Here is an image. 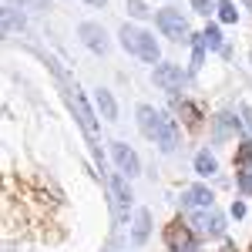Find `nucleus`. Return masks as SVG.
<instances>
[{"instance_id": "24", "label": "nucleus", "mask_w": 252, "mask_h": 252, "mask_svg": "<svg viewBox=\"0 0 252 252\" xmlns=\"http://www.w3.org/2000/svg\"><path fill=\"white\" fill-rule=\"evenodd\" d=\"M239 189H242L246 195H252V175H249V172H242V175H239Z\"/></svg>"}, {"instance_id": "16", "label": "nucleus", "mask_w": 252, "mask_h": 252, "mask_svg": "<svg viewBox=\"0 0 252 252\" xmlns=\"http://www.w3.org/2000/svg\"><path fill=\"white\" fill-rule=\"evenodd\" d=\"M14 31H24V17H17V10H10V3L3 7V34L10 37Z\"/></svg>"}, {"instance_id": "6", "label": "nucleus", "mask_w": 252, "mask_h": 252, "mask_svg": "<svg viewBox=\"0 0 252 252\" xmlns=\"http://www.w3.org/2000/svg\"><path fill=\"white\" fill-rule=\"evenodd\" d=\"M165 242H168V249L172 252H195V239L192 232L175 219L172 225H165Z\"/></svg>"}, {"instance_id": "15", "label": "nucleus", "mask_w": 252, "mask_h": 252, "mask_svg": "<svg viewBox=\"0 0 252 252\" xmlns=\"http://www.w3.org/2000/svg\"><path fill=\"white\" fill-rule=\"evenodd\" d=\"M175 108H178V115L185 118V125H189V128H198L202 115H198V108H195L192 101H175Z\"/></svg>"}, {"instance_id": "19", "label": "nucleus", "mask_w": 252, "mask_h": 252, "mask_svg": "<svg viewBox=\"0 0 252 252\" xmlns=\"http://www.w3.org/2000/svg\"><path fill=\"white\" fill-rule=\"evenodd\" d=\"M252 165V141H242L235 148V168H249Z\"/></svg>"}, {"instance_id": "5", "label": "nucleus", "mask_w": 252, "mask_h": 252, "mask_svg": "<svg viewBox=\"0 0 252 252\" xmlns=\"http://www.w3.org/2000/svg\"><path fill=\"white\" fill-rule=\"evenodd\" d=\"M192 225L202 235H209V239H215V235L225 232V219L215 212V209H195L192 212Z\"/></svg>"}, {"instance_id": "22", "label": "nucleus", "mask_w": 252, "mask_h": 252, "mask_svg": "<svg viewBox=\"0 0 252 252\" xmlns=\"http://www.w3.org/2000/svg\"><path fill=\"white\" fill-rule=\"evenodd\" d=\"M202 34H205V44H209V47H222V34H219V27H215V24H209Z\"/></svg>"}, {"instance_id": "8", "label": "nucleus", "mask_w": 252, "mask_h": 252, "mask_svg": "<svg viewBox=\"0 0 252 252\" xmlns=\"http://www.w3.org/2000/svg\"><path fill=\"white\" fill-rule=\"evenodd\" d=\"M182 81H185V74L178 64H155V84L161 91H178Z\"/></svg>"}, {"instance_id": "18", "label": "nucleus", "mask_w": 252, "mask_h": 252, "mask_svg": "<svg viewBox=\"0 0 252 252\" xmlns=\"http://www.w3.org/2000/svg\"><path fill=\"white\" fill-rule=\"evenodd\" d=\"M192 44H195V54H192V71H198L202 64H205V34H198V37H192Z\"/></svg>"}, {"instance_id": "26", "label": "nucleus", "mask_w": 252, "mask_h": 252, "mask_svg": "<svg viewBox=\"0 0 252 252\" xmlns=\"http://www.w3.org/2000/svg\"><path fill=\"white\" fill-rule=\"evenodd\" d=\"M232 215H235V219H242V215H246V205H242V202H235V205H232Z\"/></svg>"}, {"instance_id": "2", "label": "nucleus", "mask_w": 252, "mask_h": 252, "mask_svg": "<svg viewBox=\"0 0 252 252\" xmlns=\"http://www.w3.org/2000/svg\"><path fill=\"white\" fill-rule=\"evenodd\" d=\"M67 104H71V111H74V118H78L84 138L94 145V141H97V121H94V111L88 108V101H84V94H81L78 84H74V88H67ZM94 155L101 158V148H97V145H94Z\"/></svg>"}, {"instance_id": "14", "label": "nucleus", "mask_w": 252, "mask_h": 252, "mask_svg": "<svg viewBox=\"0 0 252 252\" xmlns=\"http://www.w3.org/2000/svg\"><path fill=\"white\" fill-rule=\"evenodd\" d=\"M94 101H97V111L108 118V121H115V118H118V104H115V97H111V91L101 88V91L94 94Z\"/></svg>"}, {"instance_id": "1", "label": "nucleus", "mask_w": 252, "mask_h": 252, "mask_svg": "<svg viewBox=\"0 0 252 252\" xmlns=\"http://www.w3.org/2000/svg\"><path fill=\"white\" fill-rule=\"evenodd\" d=\"M138 128H141V135H145V138H152L161 152H175V145H178L175 121H172V118H165L161 111H155L152 104H141V108H138Z\"/></svg>"}, {"instance_id": "10", "label": "nucleus", "mask_w": 252, "mask_h": 252, "mask_svg": "<svg viewBox=\"0 0 252 252\" xmlns=\"http://www.w3.org/2000/svg\"><path fill=\"white\" fill-rule=\"evenodd\" d=\"M78 34H81V40H84L94 54H104V51H108V34H104L101 24H81Z\"/></svg>"}, {"instance_id": "9", "label": "nucleus", "mask_w": 252, "mask_h": 252, "mask_svg": "<svg viewBox=\"0 0 252 252\" xmlns=\"http://www.w3.org/2000/svg\"><path fill=\"white\" fill-rule=\"evenodd\" d=\"M108 185H111V202H115V215H118V219H125L128 205H131V192H128V185H125V178H121V175H111V178H108Z\"/></svg>"}, {"instance_id": "17", "label": "nucleus", "mask_w": 252, "mask_h": 252, "mask_svg": "<svg viewBox=\"0 0 252 252\" xmlns=\"http://www.w3.org/2000/svg\"><path fill=\"white\" fill-rule=\"evenodd\" d=\"M215 168H219V165H215V158L209 155V152H198V155H195V172L198 175H215Z\"/></svg>"}, {"instance_id": "20", "label": "nucleus", "mask_w": 252, "mask_h": 252, "mask_svg": "<svg viewBox=\"0 0 252 252\" xmlns=\"http://www.w3.org/2000/svg\"><path fill=\"white\" fill-rule=\"evenodd\" d=\"M7 3L20 10H51V0H7Z\"/></svg>"}, {"instance_id": "23", "label": "nucleus", "mask_w": 252, "mask_h": 252, "mask_svg": "<svg viewBox=\"0 0 252 252\" xmlns=\"http://www.w3.org/2000/svg\"><path fill=\"white\" fill-rule=\"evenodd\" d=\"M128 14H131V17H138V20H145L148 14H152V10H148L141 0H128Z\"/></svg>"}, {"instance_id": "13", "label": "nucleus", "mask_w": 252, "mask_h": 252, "mask_svg": "<svg viewBox=\"0 0 252 252\" xmlns=\"http://www.w3.org/2000/svg\"><path fill=\"white\" fill-rule=\"evenodd\" d=\"M148 232H152V212H148V209H138L135 212V225H131V242L141 246V242L148 239Z\"/></svg>"}, {"instance_id": "28", "label": "nucleus", "mask_w": 252, "mask_h": 252, "mask_svg": "<svg viewBox=\"0 0 252 252\" xmlns=\"http://www.w3.org/2000/svg\"><path fill=\"white\" fill-rule=\"evenodd\" d=\"M91 3H101V0H91Z\"/></svg>"}, {"instance_id": "21", "label": "nucleus", "mask_w": 252, "mask_h": 252, "mask_svg": "<svg viewBox=\"0 0 252 252\" xmlns=\"http://www.w3.org/2000/svg\"><path fill=\"white\" fill-rule=\"evenodd\" d=\"M235 14H239V10H235V3H229V0H222V3H219V20H222V24H235Z\"/></svg>"}, {"instance_id": "4", "label": "nucleus", "mask_w": 252, "mask_h": 252, "mask_svg": "<svg viewBox=\"0 0 252 252\" xmlns=\"http://www.w3.org/2000/svg\"><path fill=\"white\" fill-rule=\"evenodd\" d=\"M158 27H161V34L172 40H189V24H185V17L178 14V10H172V7H165V10H158Z\"/></svg>"}, {"instance_id": "7", "label": "nucleus", "mask_w": 252, "mask_h": 252, "mask_svg": "<svg viewBox=\"0 0 252 252\" xmlns=\"http://www.w3.org/2000/svg\"><path fill=\"white\" fill-rule=\"evenodd\" d=\"M111 155H115V161H118V168L128 175V178H135L138 172H141V165H138V155L125 145V141H111Z\"/></svg>"}, {"instance_id": "25", "label": "nucleus", "mask_w": 252, "mask_h": 252, "mask_svg": "<svg viewBox=\"0 0 252 252\" xmlns=\"http://www.w3.org/2000/svg\"><path fill=\"white\" fill-rule=\"evenodd\" d=\"M192 7H195V14H209V10H212L209 0H192Z\"/></svg>"}, {"instance_id": "29", "label": "nucleus", "mask_w": 252, "mask_h": 252, "mask_svg": "<svg viewBox=\"0 0 252 252\" xmlns=\"http://www.w3.org/2000/svg\"><path fill=\"white\" fill-rule=\"evenodd\" d=\"M249 252H252V249H249Z\"/></svg>"}, {"instance_id": "11", "label": "nucleus", "mask_w": 252, "mask_h": 252, "mask_svg": "<svg viewBox=\"0 0 252 252\" xmlns=\"http://www.w3.org/2000/svg\"><path fill=\"white\" fill-rule=\"evenodd\" d=\"M239 131V118L229 115V111H222V115L212 118V138L215 141H225L229 135H235Z\"/></svg>"}, {"instance_id": "12", "label": "nucleus", "mask_w": 252, "mask_h": 252, "mask_svg": "<svg viewBox=\"0 0 252 252\" xmlns=\"http://www.w3.org/2000/svg\"><path fill=\"white\" fill-rule=\"evenodd\" d=\"M212 198L215 195L209 192V189H202V185H195V189H189L185 192V198H182V205H189V209H212Z\"/></svg>"}, {"instance_id": "3", "label": "nucleus", "mask_w": 252, "mask_h": 252, "mask_svg": "<svg viewBox=\"0 0 252 252\" xmlns=\"http://www.w3.org/2000/svg\"><path fill=\"white\" fill-rule=\"evenodd\" d=\"M121 47L131 51V54H138V58L148 61V64H158V44L148 31H138V27H128V24H125V27H121Z\"/></svg>"}, {"instance_id": "27", "label": "nucleus", "mask_w": 252, "mask_h": 252, "mask_svg": "<svg viewBox=\"0 0 252 252\" xmlns=\"http://www.w3.org/2000/svg\"><path fill=\"white\" fill-rule=\"evenodd\" d=\"M246 7H249V10H252V0H246Z\"/></svg>"}]
</instances>
